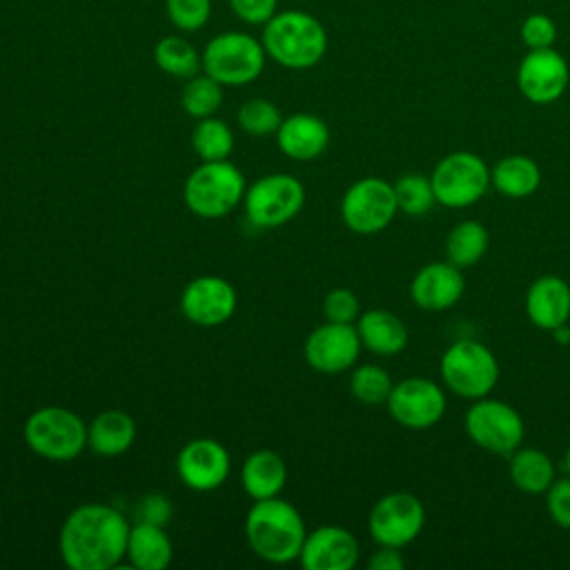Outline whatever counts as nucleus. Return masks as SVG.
I'll return each instance as SVG.
<instances>
[{"mask_svg": "<svg viewBox=\"0 0 570 570\" xmlns=\"http://www.w3.org/2000/svg\"><path fill=\"white\" fill-rule=\"evenodd\" d=\"M563 465H566V470L570 472V445H568V450H566V456H563Z\"/></svg>", "mask_w": 570, "mask_h": 570, "instance_id": "37998d69", "label": "nucleus"}, {"mask_svg": "<svg viewBox=\"0 0 570 570\" xmlns=\"http://www.w3.org/2000/svg\"><path fill=\"white\" fill-rule=\"evenodd\" d=\"M552 334L557 336L559 343H568V341H570V327H568V323H566V325H559L557 330H552Z\"/></svg>", "mask_w": 570, "mask_h": 570, "instance_id": "79ce46f5", "label": "nucleus"}, {"mask_svg": "<svg viewBox=\"0 0 570 570\" xmlns=\"http://www.w3.org/2000/svg\"><path fill=\"white\" fill-rule=\"evenodd\" d=\"M361 336L352 323H323L309 332L303 354L312 370L338 374L350 370L361 354Z\"/></svg>", "mask_w": 570, "mask_h": 570, "instance_id": "2eb2a0df", "label": "nucleus"}, {"mask_svg": "<svg viewBox=\"0 0 570 570\" xmlns=\"http://www.w3.org/2000/svg\"><path fill=\"white\" fill-rule=\"evenodd\" d=\"M361 343L381 356L399 354L407 345V330L403 321L387 309H367L356 318Z\"/></svg>", "mask_w": 570, "mask_h": 570, "instance_id": "b1692460", "label": "nucleus"}, {"mask_svg": "<svg viewBox=\"0 0 570 570\" xmlns=\"http://www.w3.org/2000/svg\"><path fill=\"white\" fill-rule=\"evenodd\" d=\"M287 479V468L281 454L274 450H256L252 452L240 470V483L247 497L254 501L278 497Z\"/></svg>", "mask_w": 570, "mask_h": 570, "instance_id": "5701e85b", "label": "nucleus"}, {"mask_svg": "<svg viewBox=\"0 0 570 570\" xmlns=\"http://www.w3.org/2000/svg\"><path fill=\"white\" fill-rule=\"evenodd\" d=\"M546 508L557 525L570 528V476L552 481L546 490Z\"/></svg>", "mask_w": 570, "mask_h": 570, "instance_id": "4c0bfd02", "label": "nucleus"}, {"mask_svg": "<svg viewBox=\"0 0 570 570\" xmlns=\"http://www.w3.org/2000/svg\"><path fill=\"white\" fill-rule=\"evenodd\" d=\"M229 452L216 439H194L185 443L176 456V472L183 485L196 492H212L229 476Z\"/></svg>", "mask_w": 570, "mask_h": 570, "instance_id": "dca6fc26", "label": "nucleus"}, {"mask_svg": "<svg viewBox=\"0 0 570 570\" xmlns=\"http://www.w3.org/2000/svg\"><path fill=\"white\" fill-rule=\"evenodd\" d=\"M488 229L476 220H463L454 225L445 238L448 261L461 269L481 261L488 249Z\"/></svg>", "mask_w": 570, "mask_h": 570, "instance_id": "cd10ccee", "label": "nucleus"}, {"mask_svg": "<svg viewBox=\"0 0 570 570\" xmlns=\"http://www.w3.org/2000/svg\"><path fill=\"white\" fill-rule=\"evenodd\" d=\"M183 316L200 327H216L236 312V289L223 276H198L180 294Z\"/></svg>", "mask_w": 570, "mask_h": 570, "instance_id": "f3484780", "label": "nucleus"}, {"mask_svg": "<svg viewBox=\"0 0 570 570\" xmlns=\"http://www.w3.org/2000/svg\"><path fill=\"white\" fill-rule=\"evenodd\" d=\"M441 379L463 399H483L499 381V363L483 343L461 338L443 352Z\"/></svg>", "mask_w": 570, "mask_h": 570, "instance_id": "0eeeda50", "label": "nucleus"}, {"mask_svg": "<svg viewBox=\"0 0 570 570\" xmlns=\"http://www.w3.org/2000/svg\"><path fill=\"white\" fill-rule=\"evenodd\" d=\"M180 105L187 116L200 120L207 116H214L223 105V85L214 80L212 76H191L187 78V85L180 94Z\"/></svg>", "mask_w": 570, "mask_h": 570, "instance_id": "7c9ffc66", "label": "nucleus"}, {"mask_svg": "<svg viewBox=\"0 0 570 570\" xmlns=\"http://www.w3.org/2000/svg\"><path fill=\"white\" fill-rule=\"evenodd\" d=\"M465 432L481 448L492 454H512L525 434L519 412L497 399H474L465 414Z\"/></svg>", "mask_w": 570, "mask_h": 570, "instance_id": "9b49d317", "label": "nucleus"}, {"mask_svg": "<svg viewBox=\"0 0 570 570\" xmlns=\"http://www.w3.org/2000/svg\"><path fill=\"white\" fill-rule=\"evenodd\" d=\"M278 149L294 160H314L330 145V129L325 120L314 114H292L283 118L276 129Z\"/></svg>", "mask_w": 570, "mask_h": 570, "instance_id": "412c9836", "label": "nucleus"}, {"mask_svg": "<svg viewBox=\"0 0 570 570\" xmlns=\"http://www.w3.org/2000/svg\"><path fill=\"white\" fill-rule=\"evenodd\" d=\"M385 403L390 416L410 430H428L439 423L445 412L443 390L434 381L421 376L403 379L401 383L392 385Z\"/></svg>", "mask_w": 570, "mask_h": 570, "instance_id": "ddd939ff", "label": "nucleus"}, {"mask_svg": "<svg viewBox=\"0 0 570 570\" xmlns=\"http://www.w3.org/2000/svg\"><path fill=\"white\" fill-rule=\"evenodd\" d=\"M425 523L423 503L410 492H390L381 497L367 519L372 539L379 546L403 548L412 543Z\"/></svg>", "mask_w": 570, "mask_h": 570, "instance_id": "f8f14e48", "label": "nucleus"}, {"mask_svg": "<svg viewBox=\"0 0 570 570\" xmlns=\"http://www.w3.org/2000/svg\"><path fill=\"white\" fill-rule=\"evenodd\" d=\"M570 82V67L554 49H528L517 67V87L525 100L550 105L563 96Z\"/></svg>", "mask_w": 570, "mask_h": 570, "instance_id": "4468645a", "label": "nucleus"}, {"mask_svg": "<svg viewBox=\"0 0 570 570\" xmlns=\"http://www.w3.org/2000/svg\"><path fill=\"white\" fill-rule=\"evenodd\" d=\"M396 194L394 185L383 178L365 176L347 187L341 200L343 223L363 236L383 232L396 216Z\"/></svg>", "mask_w": 570, "mask_h": 570, "instance_id": "9d476101", "label": "nucleus"}, {"mask_svg": "<svg viewBox=\"0 0 570 570\" xmlns=\"http://www.w3.org/2000/svg\"><path fill=\"white\" fill-rule=\"evenodd\" d=\"M191 147L203 163L227 160L234 149V134L227 122L207 116L196 122L191 131Z\"/></svg>", "mask_w": 570, "mask_h": 570, "instance_id": "c756f323", "label": "nucleus"}, {"mask_svg": "<svg viewBox=\"0 0 570 570\" xmlns=\"http://www.w3.org/2000/svg\"><path fill=\"white\" fill-rule=\"evenodd\" d=\"M129 521L107 503H82L60 528L58 550L71 570H111L127 554Z\"/></svg>", "mask_w": 570, "mask_h": 570, "instance_id": "f257e3e1", "label": "nucleus"}, {"mask_svg": "<svg viewBox=\"0 0 570 570\" xmlns=\"http://www.w3.org/2000/svg\"><path fill=\"white\" fill-rule=\"evenodd\" d=\"M490 183L508 198H525L537 191L541 183V169L530 156H505L490 171Z\"/></svg>", "mask_w": 570, "mask_h": 570, "instance_id": "a878e982", "label": "nucleus"}, {"mask_svg": "<svg viewBox=\"0 0 570 570\" xmlns=\"http://www.w3.org/2000/svg\"><path fill=\"white\" fill-rule=\"evenodd\" d=\"M350 390L361 403H385L392 392V379L381 365H358L350 376Z\"/></svg>", "mask_w": 570, "mask_h": 570, "instance_id": "473e14b6", "label": "nucleus"}, {"mask_svg": "<svg viewBox=\"0 0 570 570\" xmlns=\"http://www.w3.org/2000/svg\"><path fill=\"white\" fill-rule=\"evenodd\" d=\"M125 557L138 570H165L171 563L174 548L163 525L136 521L129 528Z\"/></svg>", "mask_w": 570, "mask_h": 570, "instance_id": "393cba45", "label": "nucleus"}, {"mask_svg": "<svg viewBox=\"0 0 570 570\" xmlns=\"http://www.w3.org/2000/svg\"><path fill=\"white\" fill-rule=\"evenodd\" d=\"M396 205L407 216H423L436 203L432 180L423 174H405L394 183Z\"/></svg>", "mask_w": 570, "mask_h": 570, "instance_id": "2f4dec72", "label": "nucleus"}, {"mask_svg": "<svg viewBox=\"0 0 570 570\" xmlns=\"http://www.w3.org/2000/svg\"><path fill=\"white\" fill-rule=\"evenodd\" d=\"M525 314L539 330H557L570 318V285L559 276L537 278L525 294Z\"/></svg>", "mask_w": 570, "mask_h": 570, "instance_id": "aec40b11", "label": "nucleus"}, {"mask_svg": "<svg viewBox=\"0 0 570 570\" xmlns=\"http://www.w3.org/2000/svg\"><path fill=\"white\" fill-rule=\"evenodd\" d=\"M185 205L200 218H223L245 198V176L229 160L200 163L183 189Z\"/></svg>", "mask_w": 570, "mask_h": 570, "instance_id": "20e7f679", "label": "nucleus"}, {"mask_svg": "<svg viewBox=\"0 0 570 570\" xmlns=\"http://www.w3.org/2000/svg\"><path fill=\"white\" fill-rule=\"evenodd\" d=\"M236 118H238L240 129H245L252 136L276 134V129L283 122L278 107L265 98H252V100L243 102Z\"/></svg>", "mask_w": 570, "mask_h": 570, "instance_id": "72a5a7b5", "label": "nucleus"}, {"mask_svg": "<svg viewBox=\"0 0 570 570\" xmlns=\"http://www.w3.org/2000/svg\"><path fill=\"white\" fill-rule=\"evenodd\" d=\"M305 534L301 512L278 497L254 501L245 517L247 543L252 552L267 563H289L298 559Z\"/></svg>", "mask_w": 570, "mask_h": 570, "instance_id": "f03ea898", "label": "nucleus"}, {"mask_svg": "<svg viewBox=\"0 0 570 570\" xmlns=\"http://www.w3.org/2000/svg\"><path fill=\"white\" fill-rule=\"evenodd\" d=\"M305 203V187L292 174H267L245 189L243 207L254 227L289 223Z\"/></svg>", "mask_w": 570, "mask_h": 570, "instance_id": "6e6552de", "label": "nucleus"}, {"mask_svg": "<svg viewBox=\"0 0 570 570\" xmlns=\"http://www.w3.org/2000/svg\"><path fill=\"white\" fill-rule=\"evenodd\" d=\"M136 514H138V521L154 523V525H165L171 519V503L167 501L165 494L151 492V494H145L140 499V503L136 508Z\"/></svg>", "mask_w": 570, "mask_h": 570, "instance_id": "ea45409f", "label": "nucleus"}, {"mask_svg": "<svg viewBox=\"0 0 570 570\" xmlns=\"http://www.w3.org/2000/svg\"><path fill=\"white\" fill-rule=\"evenodd\" d=\"M136 439V421L122 410H105L87 425V448L100 456L125 454Z\"/></svg>", "mask_w": 570, "mask_h": 570, "instance_id": "4be33fe9", "label": "nucleus"}, {"mask_svg": "<svg viewBox=\"0 0 570 570\" xmlns=\"http://www.w3.org/2000/svg\"><path fill=\"white\" fill-rule=\"evenodd\" d=\"M236 18L249 24H265L278 7V0H229Z\"/></svg>", "mask_w": 570, "mask_h": 570, "instance_id": "58836bf2", "label": "nucleus"}, {"mask_svg": "<svg viewBox=\"0 0 570 570\" xmlns=\"http://www.w3.org/2000/svg\"><path fill=\"white\" fill-rule=\"evenodd\" d=\"M167 18L180 31H198L212 13V0H165Z\"/></svg>", "mask_w": 570, "mask_h": 570, "instance_id": "f704fd0d", "label": "nucleus"}, {"mask_svg": "<svg viewBox=\"0 0 570 570\" xmlns=\"http://www.w3.org/2000/svg\"><path fill=\"white\" fill-rule=\"evenodd\" d=\"M510 479L512 483L528 494L546 492L554 481V465L550 456L534 448H517L510 454Z\"/></svg>", "mask_w": 570, "mask_h": 570, "instance_id": "bb28decb", "label": "nucleus"}, {"mask_svg": "<svg viewBox=\"0 0 570 570\" xmlns=\"http://www.w3.org/2000/svg\"><path fill=\"white\" fill-rule=\"evenodd\" d=\"M405 566L399 548L394 546H381L367 561L370 570H401Z\"/></svg>", "mask_w": 570, "mask_h": 570, "instance_id": "a19ab883", "label": "nucleus"}, {"mask_svg": "<svg viewBox=\"0 0 570 570\" xmlns=\"http://www.w3.org/2000/svg\"><path fill=\"white\" fill-rule=\"evenodd\" d=\"M436 203L459 209L474 205L490 185V169L472 151H454L441 158L430 176Z\"/></svg>", "mask_w": 570, "mask_h": 570, "instance_id": "1a4fd4ad", "label": "nucleus"}, {"mask_svg": "<svg viewBox=\"0 0 570 570\" xmlns=\"http://www.w3.org/2000/svg\"><path fill=\"white\" fill-rule=\"evenodd\" d=\"M298 561L305 570H352L358 561V541L341 525H321L305 534Z\"/></svg>", "mask_w": 570, "mask_h": 570, "instance_id": "a211bd4d", "label": "nucleus"}, {"mask_svg": "<svg viewBox=\"0 0 570 570\" xmlns=\"http://www.w3.org/2000/svg\"><path fill=\"white\" fill-rule=\"evenodd\" d=\"M265 53L287 69H309L327 51V31L312 13L301 9L276 11L263 29Z\"/></svg>", "mask_w": 570, "mask_h": 570, "instance_id": "7ed1b4c3", "label": "nucleus"}, {"mask_svg": "<svg viewBox=\"0 0 570 570\" xmlns=\"http://www.w3.org/2000/svg\"><path fill=\"white\" fill-rule=\"evenodd\" d=\"M265 47L243 31L214 36L203 51V69L223 87H238L256 80L265 67Z\"/></svg>", "mask_w": 570, "mask_h": 570, "instance_id": "423d86ee", "label": "nucleus"}, {"mask_svg": "<svg viewBox=\"0 0 570 570\" xmlns=\"http://www.w3.org/2000/svg\"><path fill=\"white\" fill-rule=\"evenodd\" d=\"M323 314L332 323H354L361 316V303L354 292L336 287L323 298Z\"/></svg>", "mask_w": 570, "mask_h": 570, "instance_id": "e433bc0d", "label": "nucleus"}, {"mask_svg": "<svg viewBox=\"0 0 570 570\" xmlns=\"http://www.w3.org/2000/svg\"><path fill=\"white\" fill-rule=\"evenodd\" d=\"M465 281L461 274V267L452 265L450 261H436L423 265L410 285L412 301L428 312H441L459 303L463 296Z\"/></svg>", "mask_w": 570, "mask_h": 570, "instance_id": "6ab92c4d", "label": "nucleus"}, {"mask_svg": "<svg viewBox=\"0 0 570 570\" xmlns=\"http://www.w3.org/2000/svg\"><path fill=\"white\" fill-rule=\"evenodd\" d=\"M519 36L528 49H548L557 40V24L546 13H530L523 18Z\"/></svg>", "mask_w": 570, "mask_h": 570, "instance_id": "c9c22d12", "label": "nucleus"}, {"mask_svg": "<svg viewBox=\"0 0 570 570\" xmlns=\"http://www.w3.org/2000/svg\"><path fill=\"white\" fill-rule=\"evenodd\" d=\"M154 60L160 71L176 78H191L200 71L203 58L198 51L180 36H165L154 47Z\"/></svg>", "mask_w": 570, "mask_h": 570, "instance_id": "c85d7f7f", "label": "nucleus"}, {"mask_svg": "<svg viewBox=\"0 0 570 570\" xmlns=\"http://www.w3.org/2000/svg\"><path fill=\"white\" fill-rule=\"evenodd\" d=\"M22 434L38 456L58 463L73 461L87 448L85 421L60 405H47L31 412Z\"/></svg>", "mask_w": 570, "mask_h": 570, "instance_id": "39448f33", "label": "nucleus"}]
</instances>
